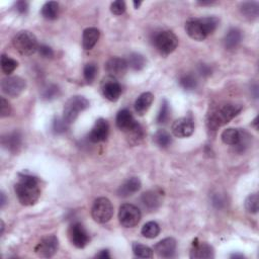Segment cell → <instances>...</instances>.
Segmentation results:
<instances>
[{"instance_id": "obj_1", "label": "cell", "mask_w": 259, "mask_h": 259, "mask_svg": "<svg viewBox=\"0 0 259 259\" xmlns=\"http://www.w3.org/2000/svg\"><path fill=\"white\" fill-rule=\"evenodd\" d=\"M14 185V191L17 199L23 205H33L41 197V188L39 179L28 173H21Z\"/></svg>"}, {"instance_id": "obj_2", "label": "cell", "mask_w": 259, "mask_h": 259, "mask_svg": "<svg viewBox=\"0 0 259 259\" xmlns=\"http://www.w3.org/2000/svg\"><path fill=\"white\" fill-rule=\"evenodd\" d=\"M219 26V20L215 16H206L201 19H192L185 24L187 34L195 41H203L213 33Z\"/></svg>"}, {"instance_id": "obj_3", "label": "cell", "mask_w": 259, "mask_h": 259, "mask_svg": "<svg viewBox=\"0 0 259 259\" xmlns=\"http://www.w3.org/2000/svg\"><path fill=\"white\" fill-rule=\"evenodd\" d=\"M242 110L240 106L233 105V103H227L223 105L209 114L208 116V127L210 130L216 131L224 125L228 124L231 119H233Z\"/></svg>"}, {"instance_id": "obj_4", "label": "cell", "mask_w": 259, "mask_h": 259, "mask_svg": "<svg viewBox=\"0 0 259 259\" xmlns=\"http://www.w3.org/2000/svg\"><path fill=\"white\" fill-rule=\"evenodd\" d=\"M12 44L15 50L24 56H31L39 49L37 37L29 30L17 32L12 40Z\"/></svg>"}, {"instance_id": "obj_5", "label": "cell", "mask_w": 259, "mask_h": 259, "mask_svg": "<svg viewBox=\"0 0 259 259\" xmlns=\"http://www.w3.org/2000/svg\"><path fill=\"white\" fill-rule=\"evenodd\" d=\"M87 108H89V101L84 96H73L70 99H68L65 103L63 111V119L68 125H70L75 122V119L78 117L79 114Z\"/></svg>"}, {"instance_id": "obj_6", "label": "cell", "mask_w": 259, "mask_h": 259, "mask_svg": "<svg viewBox=\"0 0 259 259\" xmlns=\"http://www.w3.org/2000/svg\"><path fill=\"white\" fill-rule=\"evenodd\" d=\"M114 215V206L111 201L107 198H98L94 201L91 216L96 223L105 224L109 222Z\"/></svg>"}, {"instance_id": "obj_7", "label": "cell", "mask_w": 259, "mask_h": 259, "mask_svg": "<svg viewBox=\"0 0 259 259\" xmlns=\"http://www.w3.org/2000/svg\"><path fill=\"white\" fill-rule=\"evenodd\" d=\"M154 45L161 54L169 55L177 48L178 39L174 32L170 30H163L155 36Z\"/></svg>"}, {"instance_id": "obj_8", "label": "cell", "mask_w": 259, "mask_h": 259, "mask_svg": "<svg viewBox=\"0 0 259 259\" xmlns=\"http://www.w3.org/2000/svg\"><path fill=\"white\" fill-rule=\"evenodd\" d=\"M141 212L136 205L124 203L119 206L118 220L120 225L125 228H133L139 224L141 220Z\"/></svg>"}, {"instance_id": "obj_9", "label": "cell", "mask_w": 259, "mask_h": 259, "mask_svg": "<svg viewBox=\"0 0 259 259\" xmlns=\"http://www.w3.org/2000/svg\"><path fill=\"white\" fill-rule=\"evenodd\" d=\"M59 248V240L54 235L44 237L34 248V252L43 258H50L54 256Z\"/></svg>"}, {"instance_id": "obj_10", "label": "cell", "mask_w": 259, "mask_h": 259, "mask_svg": "<svg viewBox=\"0 0 259 259\" xmlns=\"http://www.w3.org/2000/svg\"><path fill=\"white\" fill-rule=\"evenodd\" d=\"M25 79L19 76H11L4 78L1 82L2 92L10 97H17L26 89Z\"/></svg>"}, {"instance_id": "obj_11", "label": "cell", "mask_w": 259, "mask_h": 259, "mask_svg": "<svg viewBox=\"0 0 259 259\" xmlns=\"http://www.w3.org/2000/svg\"><path fill=\"white\" fill-rule=\"evenodd\" d=\"M68 234L71 243L77 248H84L90 241L87 231L85 230L80 223L72 224L70 228H69Z\"/></svg>"}, {"instance_id": "obj_12", "label": "cell", "mask_w": 259, "mask_h": 259, "mask_svg": "<svg viewBox=\"0 0 259 259\" xmlns=\"http://www.w3.org/2000/svg\"><path fill=\"white\" fill-rule=\"evenodd\" d=\"M171 131L177 138H186L192 136L195 132L194 120L189 117H180L172 125Z\"/></svg>"}, {"instance_id": "obj_13", "label": "cell", "mask_w": 259, "mask_h": 259, "mask_svg": "<svg viewBox=\"0 0 259 259\" xmlns=\"http://www.w3.org/2000/svg\"><path fill=\"white\" fill-rule=\"evenodd\" d=\"M127 60L118 57H113L106 63V70L112 78H119L125 75L128 70Z\"/></svg>"}, {"instance_id": "obj_14", "label": "cell", "mask_w": 259, "mask_h": 259, "mask_svg": "<svg viewBox=\"0 0 259 259\" xmlns=\"http://www.w3.org/2000/svg\"><path fill=\"white\" fill-rule=\"evenodd\" d=\"M109 133H110V126L108 120L105 118H98L89 134V140L92 143L103 142L107 140Z\"/></svg>"}, {"instance_id": "obj_15", "label": "cell", "mask_w": 259, "mask_h": 259, "mask_svg": "<svg viewBox=\"0 0 259 259\" xmlns=\"http://www.w3.org/2000/svg\"><path fill=\"white\" fill-rule=\"evenodd\" d=\"M176 241L174 238H165L154 246V251L159 257L171 258L176 252Z\"/></svg>"}, {"instance_id": "obj_16", "label": "cell", "mask_w": 259, "mask_h": 259, "mask_svg": "<svg viewBox=\"0 0 259 259\" xmlns=\"http://www.w3.org/2000/svg\"><path fill=\"white\" fill-rule=\"evenodd\" d=\"M102 93L110 101H116L122 94V87L114 78L105 80L102 84Z\"/></svg>"}, {"instance_id": "obj_17", "label": "cell", "mask_w": 259, "mask_h": 259, "mask_svg": "<svg viewBox=\"0 0 259 259\" xmlns=\"http://www.w3.org/2000/svg\"><path fill=\"white\" fill-rule=\"evenodd\" d=\"M141 202L148 210H156L162 203V193L160 191H149L142 195Z\"/></svg>"}, {"instance_id": "obj_18", "label": "cell", "mask_w": 259, "mask_h": 259, "mask_svg": "<svg viewBox=\"0 0 259 259\" xmlns=\"http://www.w3.org/2000/svg\"><path fill=\"white\" fill-rule=\"evenodd\" d=\"M141 180L138 177H131L119 186L117 194L122 198H128L138 193L141 188Z\"/></svg>"}, {"instance_id": "obj_19", "label": "cell", "mask_w": 259, "mask_h": 259, "mask_svg": "<svg viewBox=\"0 0 259 259\" xmlns=\"http://www.w3.org/2000/svg\"><path fill=\"white\" fill-rule=\"evenodd\" d=\"M116 126L120 131H124L127 133L129 130H131L135 125L136 120L132 115V113L128 110H122L119 111L116 115Z\"/></svg>"}, {"instance_id": "obj_20", "label": "cell", "mask_w": 259, "mask_h": 259, "mask_svg": "<svg viewBox=\"0 0 259 259\" xmlns=\"http://www.w3.org/2000/svg\"><path fill=\"white\" fill-rule=\"evenodd\" d=\"M246 136V133L241 132L237 129H227L222 133V141L230 146H238L241 141L244 139V137Z\"/></svg>"}, {"instance_id": "obj_21", "label": "cell", "mask_w": 259, "mask_h": 259, "mask_svg": "<svg viewBox=\"0 0 259 259\" xmlns=\"http://www.w3.org/2000/svg\"><path fill=\"white\" fill-rule=\"evenodd\" d=\"M191 258L195 259H210L214 258V249L208 243H195L191 251Z\"/></svg>"}, {"instance_id": "obj_22", "label": "cell", "mask_w": 259, "mask_h": 259, "mask_svg": "<svg viewBox=\"0 0 259 259\" xmlns=\"http://www.w3.org/2000/svg\"><path fill=\"white\" fill-rule=\"evenodd\" d=\"M100 32L96 28H88L84 29L82 36V46L85 50H91L99 40Z\"/></svg>"}, {"instance_id": "obj_23", "label": "cell", "mask_w": 259, "mask_h": 259, "mask_svg": "<svg viewBox=\"0 0 259 259\" xmlns=\"http://www.w3.org/2000/svg\"><path fill=\"white\" fill-rule=\"evenodd\" d=\"M154 100V95L151 92H144L135 101V111L138 115H143L150 109Z\"/></svg>"}, {"instance_id": "obj_24", "label": "cell", "mask_w": 259, "mask_h": 259, "mask_svg": "<svg viewBox=\"0 0 259 259\" xmlns=\"http://www.w3.org/2000/svg\"><path fill=\"white\" fill-rule=\"evenodd\" d=\"M2 145L11 152H17L22 145V136L17 132L7 134L2 137Z\"/></svg>"}, {"instance_id": "obj_25", "label": "cell", "mask_w": 259, "mask_h": 259, "mask_svg": "<svg viewBox=\"0 0 259 259\" xmlns=\"http://www.w3.org/2000/svg\"><path fill=\"white\" fill-rule=\"evenodd\" d=\"M241 40H242V32L240 29L233 28L224 38V46L227 50H233L237 48V46L241 43Z\"/></svg>"}, {"instance_id": "obj_26", "label": "cell", "mask_w": 259, "mask_h": 259, "mask_svg": "<svg viewBox=\"0 0 259 259\" xmlns=\"http://www.w3.org/2000/svg\"><path fill=\"white\" fill-rule=\"evenodd\" d=\"M126 134L128 137L129 143L132 145H139L144 139V130L141 127V125H139L138 123H136V125L131 130H129Z\"/></svg>"}, {"instance_id": "obj_27", "label": "cell", "mask_w": 259, "mask_h": 259, "mask_svg": "<svg viewBox=\"0 0 259 259\" xmlns=\"http://www.w3.org/2000/svg\"><path fill=\"white\" fill-rule=\"evenodd\" d=\"M59 14V4L55 1H49L44 4L42 7V15L46 20L54 21Z\"/></svg>"}, {"instance_id": "obj_28", "label": "cell", "mask_w": 259, "mask_h": 259, "mask_svg": "<svg viewBox=\"0 0 259 259\" xmlns=\"http://www.w3.org/2000/svg\"><path fill=\"white\" fill-rule=\"evenodd\" d=\"M127 62H128V66L136 71L142 70V69L146 66L145 57L139 53H132L129 56Z\"/></svg>"}, {"instance_id": "obj_29", "label": "cell", "mask_w": 259, "mask_h": 259, "mask_svg": "<svg viewBox=\"0 0 259 259\" xmlns=\"http://www.w3.org/2000/svg\"><path fill=\"white\" fill-rule=\"evenodd\" d=\"M241 13H242L246 19L254 20L257 19L259 13V5L256 2H244L241 5Z\"/></svg>"}, {"instance_id": "obj_30", "label": "cell", "mask_w": 259, "mask_h": 259, "mask_svg": "<svg viewBox=\"0 0 259 259\" xmlns=\"http://www.w3.org/2000/svg\"><path fill=\"white\" fill-rule=\"evenodd\" d=\"M154 141L159 147L167 148L172 143V138L170 134L165 130H158L154 135Z\"/></svg>"}, {"instance_id": "obj_31", "label": "cell", "mask_w": 259, "mask_h": 259, "mask_svg": "<svg viewBox=\"0 0 259 259\" xmlns=\"http://www.w3.org/2000/svg\"><path fill=\"white\" fill-rule=\"evenodd\" d=\"M142 235L148 239L157 237L160 233V227L156 222H148L142 228Z\"/></svg>"}, {"instance_id": "obj_32", "label": "cell", "mask_w": 259, "mask_h": 259, "mask_svg": "<svg viewBox=\"0 0 259 259\" xmlns=\"http://www.w3.org/2000/svg\"><path fill=\"white\" fill-rule=\"evenodd\" d=\"M132 248H133V252L136 257H139V258H152L153 257V250L146 245H143L138 242H134Z\"/></svg>"}, {"instance_id": "obj_33", "label": "cell", "mask_w": 259, "mask_h": 259, "mask_svg": "<svg viewBox=\"0 0 259 259\" xmlns=\"http://www.w3.org/2000/svg\"><path fill=\"white\" fill-rule=\"evenodd\" d=\"M179 84L185 90H194L198 85V80L193 74H185L180 77Z\"/></svg>"}, {"instance_id": "obj_34", "label": "cell", "mask_w": 259, "mask_h": 259, "mask_svg": "<svg viewBox=\"0 0 259 259\" xmlns=\"http://www.w3.org/2000/svg\"><path fill=\"white\" fill-rule=\"evenodd\" d=\"M17 66H19V63L13 60L12 58H9L6 55L1 56V69L5 74L7 75L11 74L17 68Z\"/></svg>"}, {"instance_id": "obj_35", "label": "cell", "mask_w": 259, "mask_h": 259, "mask_svg": "<svg viewBox=\"0 0 259 259\" xmlns=\"http://www.w3.org/2000/svg\"><path fill=\"white\" fill-rule=\"evenodd\" d=\"M169 116H170V107L168 101L164 99L161 103V108L157 115V122L159 124H165L169 119Z\"/></svg>"}, {"instance_id": "obj_36", "label": "cell", "mask_w": 259, "mask_h": 259, "mask_svg": "<svg viewBox=\"0 0 259 259\" xmlns=\"http://www.w3.org/2000/svg\"><path fill=\"white\" fill-rule=\"evenodd\" d=\"M245 208L249 213L256 214L259 209V202H258V196L257 194L250 195L245 201Z\"/></svg>"}, {"instance_id": "obj_37", "label": "cell", "mask_w": 259, "mask_h": 259, "mask_svg": "<svg viewBox=\"0 0 259 259\" xmlns=\"http://www.w3.org/2000/svg\"><path fill=\"white\" fill-rule=\"evenodd\" d=\"M96 74H97V67L94 64L90 63V64L85 65L84 70H83V75L86 81H87L88 83H91L95 79Z\"/></svg>"}, {"instance_id": "obj_38", "label": "cell", "mask_w": 259, "mask_h": 259, "mask_svg": "<svg viewBox=\"0 0 259 259\" xmlns=\"http://www.w3.org/2000/svg\"><path fill=\"white\" fill-rule=\"evenodd\" d=\"M111 11L115 15H122L126 11V3L123 0H117L111 5Z\"/></svg>"}, {"instance_id": "obj_39", "label": "cell", "mask_w": 259, "mask_h": 259, "mask_svg": "<svg viewBox=\"0 0 259 259\" xmlns=\"http://www.w3.org/2000/svg\"><path fill=\"white\" fill-rule=\"evenodd\" d=\"M68 124L65 122V120L60 117H57L55 118L54 123H53V131L55 134H61V133H64L67 128H68Z\"/></svg>"}, {"instance_id": "obj_40", "label": "cell", "mask_w": 259, "mask_h": 259, "mask_svg": "<svg viewBox=\"0 0 259 259\" xmlns=\"http://www.w3.org/2000/svg\"><path fill=\"white\" fill-rule=\"evenodd\" d=\"M58 95H59V89L56 85H50L49 87L45 89V91L43 92V97L48 100L54 99L58 97Z\"/></svg>"}, {"instance_id": "obj_41", "label": "cell", "mask_w": 259, "mask_h": 259, "mask_svg": "<svg viewBox=\"0 0 259 259\" xmlns=\"http://www.w3.org/2000/svg\"><path fill=\"white\" fill-rule=\"evenodd\" d=\"M10 113L11 108L9 102L4 97H1L0 98V115H1V117H6L10 115Z\"/></svg>"}, {"instance_id": "obj_42", "label": "cell", "mask_w": 259, "mask_h": 259, "mask_svg": "<svg viewBox=\"0 0 259 259\" xmlns=\"http://www.w3.org/2000/svg\"><path fill=\"white\" fill-rule=\"evenodd\" d=\"M38 52H39V54L42 57H44V58H51V57H53V55H54L53 50H52L47 45H41V46H39Z\"/></svg>"}, {"instance_id": "obj_43", "label": "cell", "mask_w": 259, "mask_h": 259, "mask_svg": "<svg viewBox=\"0 0 259 259\" xmlns=\"http://www.w3.org/2000/svg\"><path fill=\"white\" fill-rule=\"evenodd\" d=\"M15 8L20 13H26L29 9V4L26 1H19L15 3Z\"/></svg>"}, {"instance_id": "obj_44", "label": "cell", "mask_w": 259, "mask_h": 259, "mask_svg": "<svg viewBox=\"0 0 259 259\" xmlns=\"http://www.w3.org/2000/svg\"><path fill=\"white\" fill-rule=\"evenodd\" d=\"M200 72L201 74H203V75H205V74L209 75L211 73V69L208 66H206V65H201L200 67Z\"/></svg>"}, {"instance_id": "obj_45", "label": "cell", "mask_w": 259, "mask_h": 259, "mask_svg": "<svg viewBox=\"0 0 259 259\" xmlns=\"http://www.w3.org/2000/svg\"><path fill=\"white\" fill-rule=\"evenodd\" d=\"M96 257L105 259V258H111V255H110L109 250H101L98 254H96Z\"/></svg>"}, {"instance_id": "obj_46", "label": "cell", "mask_w": 259, "mask_h": 259, "mask_svg": "<svg viewBox=\"0 0 259 259\" xmlns=\"http://www.w3.org/2000/svg\"><path fill=\"white\" fill-rule=\"evenodd\" d=\"M6 202V200H5V195L3 193H1V208H3L4 204Z\"/></svg>"}, {"instance_id": "obj_47", "label": "cell", "mask_w": 259, "mask_h": 259, "mask_svg": "<svg viewBox=\"0 0 259 259\" xmlns=\"http://www.w3.org/2000/svg\"><path fill=\"white\" fill-rule=\"evenodd\" d=\"M231 257L232 258H243L244 256L242 254H233V255H231Z\"/></svg>"}, {"instance_id": "obj_48", "label": "cell", "mask_w": 259, "mask_h": 259, "mask_svg": "<svg viewBox=\"0 0 259 259\" xmlns=\"http://www.w3.org/2000/svg\"><path fill=\"white\" fill-rule=\"evenodd\" d=\"M142 4V2H138V1H134V5H135V8H139V6Z\"/></svg>"}, {"instance_id": "obj_49", "label": "cell", "mask_w": 259, "mask_h": 259, "mask_svg": "<svg viewBox=\"0 0 259 259\" xmlns=\"http://www.w3.org/2000/svg\"><path fill=\"white\" fill-rule=\"evenodd\" d=\"M3 231H4V223L3 221H1V234H3Z\"/></svg>"}]
</instances>
